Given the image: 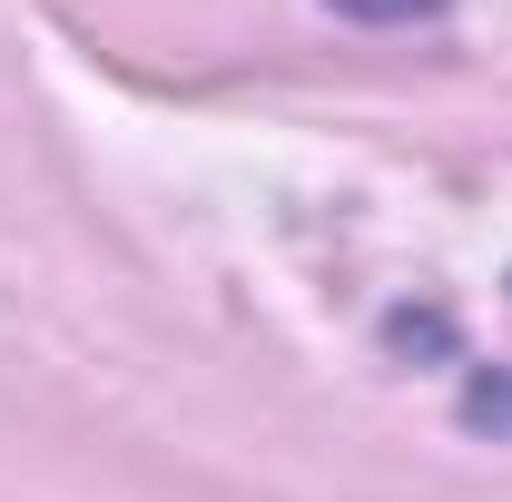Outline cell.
I'll return each instance as SVG.
<instances>
[{"label":"cell","mask_w":512,"mask_h":502,"mask_svg":"<svg viewBox=\"0 0 512 502\" xmlns=\"http://www.w3.org/2000/svg\"><path fill=\"white\" fill-rule=\"evenodd\" d=\"M355 20H414V10H444V0H345Z\"/></svg>","instance_id":"1"}]
</instances>
